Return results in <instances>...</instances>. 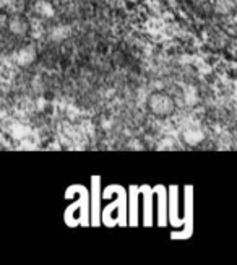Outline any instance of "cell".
Listing matches in <instances>:
<instances>
[{
	"mask_svg": "<svg viewBox=\"0 0 237 265\" xmlns=\"http://www.w3.org/2000/svg\"><path fill=\"white\" fill-rule=\"evenodd\" d=\"M10 30H12V33H15V34H22V33H25L26 26H25V23L22 22V20H12Z\"/></svg>",
	"mask_w": 237,
	"mask_h": 265,
	"instance_id": "8",
	"label": "cell"
},
{
	"mask_svg": "<svg viewBox=\"0 0 237 265\" xmlns=\"http://www.w3.org/2000/svg\"><path fill=\"white\" fill-rule=\"evenodd\" d=\"M36 10L39 12V15H43L46 18H52L54 13H55L54 7L49 4V2H38L36 4Z\"/></svg>",
	"mask_w": 237,
	"mask_h": 265,
	"instance_id": "6",
	"label": "cell"
},
{
	"mask_svg": "<svg viewBox=\"0 0 237 265\" xmlns=\"http://www.w3.org/2000/svg\"><path fill=\"white\" fill-rule=\"evenodd\" d=\"M182 138L189 146H197L205 140V132L198 125H185L182 130Z\"/></svg>",
	"mask_w": 237,
	"mask_h": 265,
	"instance_id": "2",
	"label": "cell"
},
{
	"mask_svg": "<svg viewBox=\"0 0 237 265\" xmlns=\"http://www.w3.org/2000/svg\"><path fill=\"white\" fill-rule=\"evenodd\" d=\"M231 9H232L231 0H216V10L219 13H227Z\"/></svg>",
	"mask_w": 237,
	"mask_h": 265,
	"instance_id": "7",
	"label": "cell"
},
{
	"mask_svg": "<svg viewBox=\"0 0 237 265\" xmlns=\"http://www.w3.org/2000/svg\"><path fill=\"white\" fill-rule=\"evenodd\" d=\"M15 60L20 67H28L36 60V51L33 47H23L15 54Z\"/></svg>",
	"mask_w": 237,
	"mask_h": 265,
	"instance_id": "3",
	"label": "cell"
},
{
	"mask_svg": "<svg viewBox=\"0 0 237 265\" xmlns=\"http://www.w3.org/2000/svg\"><path fill=\"white\" fill-rule=\"evenodd\" d=\"M148 109L151 111V114H155L156 117H167L174 113L176 109V104L174 100L163 92L153 93L148 100Z\"/></svg>",
	"mask_w": 237,
	"mask_h": 265,
	"instance_id": "1",
	"label": "cell"
},
{
	"mask_svg": "<svg viewBox=\"0 0 237 265\" xmlns=\"http://www.w3.org/2000/svg\"><path fill=\"white\" fill-rule=\"evenodd\" d=\"M68 34H70V28L65 26V25H59V26L52 28L51 39H54V41H64L68 36Z\"/></svg>",
	"mask_w": 237,
	"mask_h": 265,
	"instance_id": "4",
	"label": "cell"
},
{
	"mask_svg": "<svg viewBox=\"0 0 237 265\" xmlns=\"http://www.w3.org/2000/svg\"><path fill=\"white\" fill-rule=\"evenodd\" d=\"M184 100H185V103L189 104V106H195V104L198 103V90L195 88V86H187L185 88V92H184Z\"/></svg>",
	"mask_w": 237,
	"mask_h": 265,
	"instance_id": "5",
	"label": "cell"
}]
</instances>
